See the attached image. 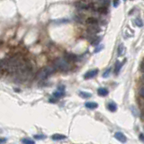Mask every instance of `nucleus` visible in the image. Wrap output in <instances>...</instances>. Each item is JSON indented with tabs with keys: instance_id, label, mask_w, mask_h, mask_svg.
<instances>
[{
	"instance_id": "f257e3e1",
	"label": "nucleus",
	"mask_w": 144,
	"mask_h": 144,
	"mask_svg": "<svg viewBox=\"0 0 144 144\" xmlns=\"http://www.w3.org/2000/svg\"><path fill=\"white\" fill-rule=\"evenodd\" d=\"M54 67L55 69L60 70H62V71H66L70 69V63L67 60L62 59V58H60V59H57L55 61H54Z\"/></svg>"
},
{
	"instance_id": "f03ea898",
	"label": "nucleus",
	"mask_w": 144,
	"mask_h": 144,
	"mask_svg": "<svg viewBox=\"0 0 144 144\" xmlns=\"http://www.w3.org/2000/svg\"><path fill=\"white\" fill-rule=\"evenodd\" d=\"M54 72V69L52 67H46V68L41 70L37 74V78L38 79H45L47 78L50 74Z\"/></svg>"
},
{
	"instance_id": "7ed1b4c3",
	"label": "nucleus",
	"mask_w": 144,
	"mask_h": 144,
	"mask_svg": "<svg viewBox=\"0 0 144 144\" xmlns=\"http://www.w3.org/2000/svg\"><path fill=\"white\" fill-rule=\"evenodd\" d=\"M91 5L90 0H81L78 4H77V6L81 9H88Z\"/></svg>"
},
{
	"instance_id": "20e7f679",
	"label": "nucleus",
	"mask_w": 144,
	"mask_h": 144,
	"mask_svg": "<svg viewBox=\"0 0 144 144\" xmlns=\"http://www.w3.org/2000/svg\"><path fill=\"white\" fill-rule=\"evenodd\" d=\"M114 137H115V139L117 140V141H121V142H123V143H125V142H126V141H127L126 136H125L124 134H123V132H116V133L114 134Z\"/></svg>"
},
{
	"instance_id": "39448f33",
	"label": "nucleus",
	"mask_w": 144,
	"mask_h": 144,
	"mask_svg": "<svg viewBox=\"0 0 144 144\" xmlns=\"http://www.w3.org/2000/svg\"><path fill=\"white\" fill-rule=\"evenodd\" d=\"M98 73V70H89L88 72H87L85 74V76H84V78H86V79H89V78H95V77L97 75Z\"/></svg>"
},
{
	"instance_id": "423d86ee",
	"label": "nucleus",
	"mask_w": 144,
	"mask_h": 144,
	"mask_svg": "<svg viewBox=\"0 0 144 144\" xmlns=\"http://www.w3.org/2000/svg\"><path fill=\"white\" fill-rule=\"evenodd\" d=\"M52 139L53 141H61V140H65L67 139L66 135H63V134H59V133H55L52 136Z\"/></svg>"
},
{
	"instance_id": "0eeeda50",
	"label": "nucleus",
	"mask_w": 144,
	"mask_h": 144,
	"mask_svg": "<svg viewBox=\"0 0 144 144\" xmlns=\"http://www.w3.org/2000/svg\"><path fill=\"white\" fill-rule=\"evenodd\" d=\"M108 93H109V91L107 90L106 88H105V87H100L97 90V94L99 95L100 96H106L107 95H108Z\"/></svg>"
},
{
	"instance_id": "6e6552de",
	"label": "nucleus",
	"mask_w": 144,
	"mask_h": 144,
	"mask_svg": "<svg viewBox=\"0 0 144 144\" xmlns=\"http://www.w3.org/2000/svg\"><path fill=\"white\" fill-rule=\"evenodd\" d=\"M85 106L88 109H96L98 107V105L95 102H87L85 104Z\"/></svg>"
},
{
	"instance_id": "1a4fd4ad",
	"label": "nucleus",
	"mask_w": 144,
	"mask_h": 144,
	"mask_svg": "<svg viewBox=\"0 0 144 144\" xmlns=\"http://www.w3.org/2000/svg\"><path fill=\"white\" fill-rule=\"evenodd\" d=\"M107 108H108V110L111 111V112H115V111L117 110V105H116V104H114V102H111V103H109L108 105H107Z\"/></svg>"
},
{
	"instance_id": "9d476101",
	"label": "nucleus",
	"mask_w": 144,
	"mask_h": 144,
	"mask_svg": "<svg viewBox=\"0 0 144 144\" xmlns=\"http://www.w3.org/2000/svg\"><path fill=\"white\" fill-rule=\"evenodd\" d=\"M64 95H65L64 90H60V89H58L57 91H55V92L53 93V96L55 98H61V97H62Z\"/></svg>"
},
{
	"instance_id": "9b49d317",
	"label": "nucleus",
	"mask_w": 144,
	"mask_h": 144,
	"mask_svg": "<svg viewBox=\"0 0 144 144\" xmlns=\"http://www.w3.org/2000/svg\"><path fill=\"white\" fill-rule=\"evenodd\" d=\"M123 62H119V61H117L115 64V70H114V73H115L116 75L119 74L120 70H121L122 67H123Z\"/></svg>"
},
{
	"instance_id": "f8f14e48",
	"label": "nucleus",
	"mask_w": 144,
	"mask_h": 144,
	"mask_svg": "<svg viewBox=\"0 0 144 144\" xmlns=\"http://www.w3.org/2000/svg\"><path fill=\"white\" fill-rule=\"evenodd\" d=\"M87 24H89V25H95V24L97 23V20H96V18L90 17L87 20Z\"/></svg>"
},
{
	"instance_id": "ddd939ff",
	"label": "nucleus",
	"mask_w": 144,
	"mask_h": 144,
	"mask_svg": "<svg viewBox=\"0 0 144 144\" xmlns=\"http://www.w3.org/2000/svg\"><path fill=\"white\" fill-rule=\"evenodd\" d=\"M79 96H81L82 98H90L92 96V95L90 93L87 92H84V91H80L79 92Z\"/></svg>"
},
{
	"instance_id": "4468645a",
	"label": "nucleus",
	"mask_w": 144,
	"mask_h": 144,
	"mask_svg": "<svg viewBox=\"0 0 144 144\" xmlns=\"http://www.w3.org/2000/svg\"><path fill=\"white\" fill-rule=\"evenodd\" d=\"M65 60H67L68 61H75L77 60V56L74 54H67Z\"/></svg>"
},
{
	"instance_id": "2eb2a0df",
	"label": "nucleus",
	"mask_w": 144,
	"mask_h": 144,
	"mask_svg": "<svg viewBox=\"0 0 144 144\" xmlns=\"http://www.w3.org/2000/svg\"><path fill=\"white\" fill-rule=\"evenodd\" d=\"M22 142L23 144H35L34 141H32L30 138H24V139L22 140Z\"/></svg>"
},
{
	"instance_id": "dca6fc26",
	"label": "nucleus",
	"mask_w": 144,
	"mask_h": 144,
	"mask_svg": "<svg viewBox=\"0 0 144 144\" xmlns=\"http://www.w3.org/2000/svg\"><path fill=\"white\" fill-rule=\"evenodd\" d=\"M98 11L102 14H107V8L106 6H101L98 8Z\"/></svg>"
},
{
	"instance_id": "f3484780",
	"label": "nucleus",
	"mask_w": 144,
	"mask_h": 144,
	"mask_svg": "<svg viewBox=\"0 0 144 144\" xmlns=\"http://www.w3.org/2000/svg\"><path fill=\"white\" fill-rule=\"evenodd\" d=\"M124 50V46H123V44H121L119 46V48H118V55L121 56L122 54H123V52Z\"/></svg>"
},
{
	"instance_id": "a211bd4d",
	"label": "nucleus",
	"mask_w": 144,
	"mask_h": 144,
	"mask_svg": "<svg viewBox=\"0 0 144 144\" xmlns=\"http://www.w3.org/2000/svg\"><path fill=\"white\" fill-rule=\"evenodd\" d=\"M99 2L102 5V6H106L110 2V0H99Z\"/></svg>"
},
{
	"instance_id": "6ab92c4d",
	"label": "nucleus",
	"mask_w": 144,
	"mask_h": 144,
	"mask_svg": "<svg viewBox=\"0 0 144 144\" xmlns=\"http://www.w3.org/2000/svg\"><path fill=\"white\" fill-rule=\"evenodd\" d=\"M110 74H111V69H108V70H106L105 72H104L103 77H104V78H108Z\"/></svg>"
},
{
	"instance_id": "aec40b11",
	"label": "nucleus",
	"mask_w": 144,
	"mask_h": 144,
	"mask_svg": "<svg viewBox=\"0 0 144 144\" xmlns=\"http://www.w3.org/2000/svg\"><path fill=\"white\" fill-rule=\"evenodd\" d=\"M135 23L136 24L138 25L139 27H142V21H141V19H136V21H135Z\"/></svg>"
},
{
	"instance_id": "412c9836",
	"label": "nucleus",
	"mask_w": 144,
	"mask_h": 144,
	"mask_svg": "<svg viewBox=\"0 0 144 144\" xmlns=\"http://www.w3.org/2000/svg\"><path fill=\"white\" fill-rule=\"evenodd\" d=\"M100 40H101V39H100L99 37H97V38H96V40H94V41H92V44L93 45H97L98 43H100Z\"/></svg>"
},
{
	"instance_id": "4be33fe9",
	"label": "nucleus",
	"mask_w": 144,
	"mask_h": 144,
	"mask_svg": "<svg viewBox=\"0 0 144 144\" xmlns=\"http://www.w3.org/2000/svg\"><path fill=\"white\" fill-rule=\"evenodd\" d=\"M103 48H104L103 45H99V46H98L97 48L95 50V53H97V52H99L100 50H102V49H103Z\"/></svg>"
},
{
	"instance_id": "5701e85b",
	"label": "nucleus",
	"mask_w": 144,
	"mask_h": 144,
	"mask_svg": "<svg viewBox=\"0 0 144 144\" xmlns=\"http://www.w3.org/2000/svg\"><path fill=\"white\" fill-rule=\"evenodd\" d=\"M34 138H35L36 140H41L43 139V138H46V136L45 135H34Z\"/></svg>"
},
{
	"instance_id": "b1692460",
	"label": "nucleus",
	"mask_w": 144,
	"mask_h": 144,
	"mask_svg": "<svg viewBox=\"0 0 144 144\" xmlns=\"http://www.w3.org/2000/svg\"><path fill=\"white\" fill-rule=\"evenodd\" d=\"M139 94H140V96H141V97H143V96H144V90H143V87H141V88H140V90H139Z\"/></svg>"
},
{
	"instance_id": "393cba45",
	"label": "nucleus",
	"mask_w": 144,
	"mask_h": 144,
	"mask_svg": "<svg viewBox=\"0 0 144 144\" xmlns=\"http://www.w3.org/2000/svg\"><path fill=\"white\" fill-rule=\"evenodd\" d=\"M120 4V0H114V6H118Z\"/></svg>"
},
{
	"instance_id": "a878e982",
	"label": "nucleus",
	"mask_w": 144,
	"mask_h": 144,
	"mask_svg": "<svg viewBox=\"0 0 144 144\" xmlns=\"http://www.w3.org/2000/svg\"><path fill=\"white\" fill-rule=\"evenodd\" d=\"M6 142V139L5 138H0V144H3Z\"/></svg>"
},
{
	"instance_id": "bb28decb",
	"label": "nucleus",
	"mask_w": 144,
	"mask_h": 144,
	"mask_svg": "<svg viewBox=\"0 0 144 144\" xmlns=\"http://www.w3.org/2000/svg\"><path fill=\"white\" fill-rule=\"evenodd\" d=\"M140 140H141V141H143V134L141 133V135H140Z\"/></svg>"
},
{
	"instance_id": "cd10ccee",
	"label": "nucleus",
	"mask_w": 144,
	"mask_h": 144,
	"mask_svg": "<svg viewBox=\"0 0 144 144\" xmlns=\"http://www.w3.org/2000/svg\"><path fill=\"white\" fill-rule=\"evenodd\" d=\"M143 63L142 62H141V71H143Z\"/></svg>"
},
{
	"instance_id": "c85d7f7f",
	"label": "nucleus",
	"mask_w": 144,
	"mask_h": 144,
	"mask_svg": "<svg viewBox=\"0 0 144 144\" xmlns=\"http://www.w3.org/2000/svg\"><path fill=\"white\" fill-rule=\"evenodd\" d=\"M125 1H126V0H125Z\"/></svg>"
}]
</instances>
